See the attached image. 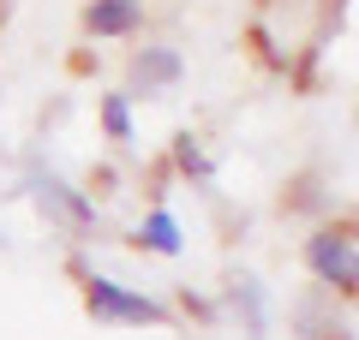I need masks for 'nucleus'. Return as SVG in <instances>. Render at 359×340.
I'll list each match as a JSON object with an SVG mask.
<instances>
[{
    "instance_id": "nucleus-2",
    "label": "nucleus",
    "mask_w": 359,
    "mask_h": 340,
    "mask_svg": "<svg viewBox=\"0 0 359 340\" xmlns=\"http://www.w3.org/2000/svg\"><path fill=\"white\" fill-rule=\"evenodd\" d=\"M306 263H311V275H318L323 287L359 292V245L347 239V233H318V239L306 245Z\"/></svg>"
},
{
    "instance_id": "nucleus-4",
    "label": "nucleus",
    "mask_w": 359,
    "mask_h": 340,
    "mask_svg": "<svg viewBox=\"0 0 359 340\" xmlns=\"http://www.w3.org/2000/svg\"><path fill=\"white\" fill-rule=\"evenodd\" d=\"M144 18V0H90L84 6V30L90 36H132Z\"/></svg>"
},
{
    "instance_id": "nucleus-1",
    "label": "nucleus",
    "mask_w": 359,
    "mask_h": 340,
    "mask_svg": "<svg viewBox=\"0 0 359 340\" xmlns=\"http://www.w3.org/2000/svg\"><path fill=\"white\" fill-rule=\"evenodd\" d=\"M84 304H90V316L96 323H168V311L156 299H144V292H132V287H120V281H108V275H84Z\"/></svg>"
},
{
    "instance_id": "nucleus-5",
    "label": "nucleus",
    "mask_w": 359,
    "mask_h": 340,
    "mask_svg": "<svg viewBox=\"0 0 359 340\" xmlns=\"http://www.w3.org/2000/svg\"><path fill=\"white\" fill-rule=\"evenodd\" d=\"M132 78L144 84V96H150V90H168L180 78V54L174 48H144L138 60H132Z\"/></svg>"
},
{
    "instance_id": "nucleus-7",
    "label": "nucleus",
    "mask_w": 359,
    "mask_h": 340,
    "mask_svg": "<svg viewBox=\"0 0 359 340\" xmlns=\"http://www.w3.org/2000/svg\"><path fill=\"white\" fill-rule=\"evenodd\" d=\"M174 167H180V173H192V179H216V162H210V155L198 150L192 138H180V143H174Z\"/></svg>"
},
{
    "instance_id": "nucleus-6",
    "label": "nucleus",
    "mask_w": 359,
    "mask_h": 340,
    "mask_svg": "<svg viewBox=\"0 0 359 340\" xmlns=\"http://www.w3.org/2000/svg\"><path fill=\"white\" fill-rule=\"evenodd\" d=\"M138 245H144V251H156V257H180V221L168 209H156L150 221L138 227Z\"/></svg>"
},
{
    "instance_id": "nucleus-8",
    "label": "nucleus",
    "mask_w": 359,
    "mask_h": 340,
    "mask_svg": "<svg viewBox=\"0 0 359 340\" xmlns=\"http://www.w3.org/2000/svg\"><path fill=\"white\" fill-rule=\"evenodd\" d=\"M102 126H108V138H114V143L132 138V101L126 96H102Z\"/></svg>"
},
{
    "instance_id": "nucleus-3",
    "label": "nucleus",
    "mask_w": 359,
    "mask_h": 340,
    "mask_svg": "<svg viewBox=\"0 0 359 340\" xmlns=\"http://www.w3.org/2000/svg\"><path fill=\"white\" fill-rule=\"evenodd\" d=\"M30 197H36L42 209L54 215V221H66V227H90V221H96V203L78 197V191L66 185L60 173H42V167H30Z\"/></svg>"
}]
</instances>
